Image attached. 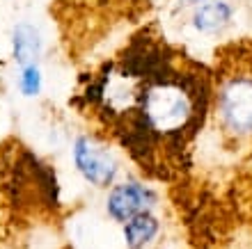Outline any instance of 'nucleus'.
Returning <instances> with one entry per match:
<instances>
[{
    "label": "nucleus",
    "mask_w": 252,
    "mask_h": 249,
    "mask_svg": "<svg viewBox=\"0 0 252 249\" xmlns=\"http://www.w3.org/2000/svg\"><path fill=\"white\" fill-rule=\"evenodd\" d=\"M156 203H158V194L154 188L138 181H126L110 188L106 199V213L117 224H124L140 213L154 210Z\"/></svg>",
    "instance_id": "nucleus-6"
},
{
    "label": "nucleus",
    "mask_w": 252,
    "mask_h": 249,
    "mask_svg": "<svg viewBox=\"0 0 252 249\" xmlns=\"http://www.w3.org/2000/svg\"><path fill=\"white\" fill-rule=\"evenodd\" d=\"M64 249H71V247H64Z\"/></svg>",
    "instance_id": "nucleus-11"
},
{
    "label": "nucleus",
    "mask_w": 252,
    "mask_h": 249,
    "mask_svg": "<svg viewBox=\"0 0 252 249\" xmlns=\"http://www.w3.org/2000/svg\"><path fill=\"white\" fill-rule=\"evenodd\" d=\"M232 19V7L222 0H202L190 14L192 28L202 34H213L222 30Z\"/></svg>",
    "instance_id": "nucleus-7"
},
{
    "label": "nucleus",
    "mask_w": 252,
    "mask_h": 249,
    "mask_svg": "<svg viewBox=\"0 0 252 249\" xmlns=\"http://www.w3.org/2000/svg\"><path fill=\"white\" fill-rule=\"evenodd\" d=\"M0 153V249H30L39 231L62 224L55 169L28 146L12 142Z\"/></svg>",
    "instance_id": "nucleus-2"
},
{
    "label": "nucleus",
    "mask_w": 252,
    "mask_h": 249,
    "mask_svg": "<svg viewBox=\"0 0 252 249\" xmlns=\"http://www.w3.org/2000/svg\"><path fill=\"white\" fill-rule=\"evenodd\" d=\"M211 69L147 23L80 76L71 105L92 135L113 142L147 178L181 183L211 117Z\"/></svg>",
    "instance_id": "nucleus-1"
},
{
    "label": "nucleus",
    "mask_w": 252,
    "mask_h": 249,
    "mask_svg": "<svg viewBox=\"0 0 252 249\" xmlns=\"http://www.w3.org/2000/svg\"><path fill=\"white\" fill-rule=\"evenodd\" d=\"M160 233V220L154 215V210L149 213H140V215L131 217L128 222L122 224V236L128 249H145L156 240Z\"/></svg>",
    "instance_id": "nucleus-8"
},
{
    "label": "nucleus",
    "mask_w": 252,
    "mask_h": 249,
    "mask_svg": "<svg viewBox=\"0 0 252 249\" xmlns=\"http://www.w3.org/2000/svg\"><path fill=\"white\" fill-rule=\"evenodd\" d=\"M73 165L94 188H113L117 178V163L106 144L94 135H80L73 142Z\"/></svg>",
    "instance_id": "nucleus-5"
},
{
    "label": "nucleus",
    "mask_w": 252,
    "mask_h": 249,
    "mask_svg": "<svg viewBox=\"0 0 252 249\" xmlns=\"http://www.w3.org/2000/svg\"><path fill=\"white\" fill-rule=\"evenodd\" d=\"M211 78V117L220 142L234 156L252 160V37L216 51Z\"/></svg>",
    "instance_id": "nucleus-3"
},
{
    "label": "nucleus",
    "mask_w": 252,
    "mask_h": 249,
    "mask_svg": "<svg viewBox=\"0 0 252 249\" xmlns=\"http://www.w3.org/2000/svg\"><path fill=\"white\" fill-rule=\"evenodd\" d=\"M158 0H55L66 53L78 57L124 23H138Z\"/></svg>",
    "instance_id": "nucleus-4"
},
{
    "label": "nucleus",
    "mask_w": 252,
    "mask_h": 249,
    "mask_svg": "<svg viewBox=\"0 0 252 249\" xmlns=\"http://www.w3.org/2000/svg\"><path fill=\"white\" fill-rule=\"evenodd\" d=\"M12 48H14V59L21 66H30L34 64V59L39 57L41 53V37L39 30L30 23H21L14 30L12 37Z\"/></svg>",
    "instance_id": "nucleus-9"
},
{
    "label": "nucleus",
    "mask_w": 252,
    "mask_h": 249,
    "mask_svg": "<svg viewBox=\"0 0 252 249\" xmlns=\"http://www.w3.org/2000/svg\"><path fill=\"white\" fill-rule=\"evenodd\" d=\"M21 92L26 96H37L41 92V71L37 64H30V66H23L21 71Z\"/></svg>",
    "instance_id": "nucleus-10"
}]
</instances>
